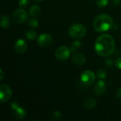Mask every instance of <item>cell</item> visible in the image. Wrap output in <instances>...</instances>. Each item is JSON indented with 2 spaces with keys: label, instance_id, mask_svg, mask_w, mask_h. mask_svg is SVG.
Returning a JSON list of instances; mask_svg holds the SVG:
<instances>
[{
  "label": "cell",
  "instance_id": "obj_1",
  "mask_svg": "<svg viewBox=\"0 0 121 121\" xmlns=\"http://www.w3.org/2000/svg\"><path fill=\"white\" fill-rule=\"evenodd\" d=\"M115 40L109 34H103L100 35L95 43V51L101 57H106L111 55L115 50Z\"/></svg>",
  "mask_w": 121,
  "mask_h": 121
},
{
  "label": "cell",
  "instance_id": "obj_2",
  "mask_svg": "<svg viewBox=\"0 0 121 121\" xmlns=\"http://www.w3.org/2000/svg\"><path fill=\"white\" fill-rule=\"evenodd\" d=\"M114 22L112 17L108 14L102 13L98 15L94 20L93 26L98 32H106L111 30L113 26Z\"/></svg>",
  "mask_w": 121,
  "mask_h": 121
},
{
  "label": "cell",
  "instance_id": "obj_3",
  "mask_svg": "<svg viewBox=\"0 0 121 121\" xmlns=\"http://www.w3.org/2000/svg\"><path fill=\"white\" fill-rule=\"evenodd\" d=\"M68 33L72 38L79 39L86 35V28L82 23H74L69 28Z\"/></svg>",
  "mask_w": 121,
  "mask_h": 121
},
{
  "label": "cell",
  "instance_id": "obj_4",
  "mask_svg": "<svg viewBox=\"0 0 121 121\" xmlns=\"http://www.w3.org/2000/svg\"><path fill=\"white\" fill-rule=\"evenodd\" d=\"M10 108H11V113H12L13 116L16 119L23 120L26 118V115H27L26 110L23 107H21L17 102L13 101L10 105Z\"/></svg>",
  "mask_w": 121,
  "mask_h": 121
},
{
  "label": "cell",
  "instance_id": "obj_5",
  "mask_svg": "<svg viewBox=\"0 0 121 121\" xmlns=\"http://www.w3.org/2000/svg\"><path fill=\"white\" fill-rule=\"evenodd\" d=\"M29 15L28 12L23 9H19L16 10L13 15H12V20L16 23H25L28 20Z\"/></svg>",
  "mask_w": 121,
  "mask_h": 121
},
{
  "label": "cell",
  "instance_id": "obj_6",
  "mask_svg": "<svg viewBox=\"0 0 121 121\" xmlns=\"http://www.w3.org/2000/svg\"><path fill=\"white\" fill-rule=\"evenodd\" d=\"M71 53L72 52L69 48H68L66 46H60L56 49L55 55V57L58 60L65 61V60H67L69 57Z\"/></svg>",
  "mask_w": 121,
  "mask_h": 121
},
{
  "label": "cell",
  "instance_id": "obj_7",
  "mask_svg": "<svg viewBox=\"0 0 121 121\" xmlns=\"http://www.w3.org/2000/svg\"><path fill=\"white\" fill-rule=\"evenodd\" d=\"M95 79H96L95 74L90 70H86V71L83 72L80 77L82 83L83 84H84L85 86L91 85L94 82Z\"/></svg>",
  "mask_w": 121,
  "mask_h": 121
},
{
  "label": "cell",
  "instance_id": "obj_8",
  "mask_svg": "<svg viewBox=\"0 0 121 121\" xmlns=\"http://www.w3.org/2000/svg\"><path fill=\"white\" fill-rule=\"evenodd\" d=\"M38 44L42 48H47L53 43V38L48 33H42L37 38Z\"/></svg>",
  "mask_w": 121,
  "mask_h": 121
},
{
  "label": "cell",
  "instance_id": "obj_9",
  "mask_svg": "<svg viewBox=\"0 0 121 121\" xmlns=\"http://www.w3.org/2000/svg\"><path fill=\"white\" fill-rule=\"evenodd\" d=\"M12 96L11 89L6 84L0 86V101L1 103L7 102Z\"/></svg>",
  "mask_w": 121,
  "mask_h": 121
},
{
  "label": "cell",
  "instance_id": "obj_10",
  "mask_svg": "<svg viewBox=\"0 0 121 121\" xmlns=\"http://www.w3.org/2000/svg\"><path fill=\"white\" fill-rule=\"evenodd\" d=\"M14 48L18 54H23L28 49V45L23 39H18L16 41Z\"/></svg>",
  "mask_w": 121,
  "mask_h": 121
},
{
  "label": "cell",
  "instance_id": "obj_11",
  "mask_svg": "<svg viewBox=\"0 0 121 121\" xmlns=\"http://www.w3.org/2000/svg\"><path fill=\"white\" fill-rule=\"evenodd\" d=\"M106 89H107L106 83L103 80H99L96 84L94 90V93L96 95L101 96V95H103L105 93V91H106Z\"/></svg>",
  "mask_w": 121,
  "mask_h": 121
},
{
  "label": "cell",
  "instance_id": "obj_12",
  "mask_svg": "<svg viewBox=\"0 0 121 121\" xmlns=\"http://www.w3.org/2000/svg\"><path fill=\"white\" fill-rule=\"evenodd\" d=\"M72 61L76 65H83L86 62V57L82 53H76L72 57Z\"/></svg>",
  "mask_w": 121,
  "mask_h": 121
},
{
  "label": "cell",
  "instance_id": "obj_13",
  "mask_svg": "<svg viewBox=\"0 0 121 121\" xmlns=\"http://www.w3.org/2000/svg\"><path fill=\"white\" fill-rule=\"evenodd\" d=\"M96 106V101L94 99L88 97L84 99L83 101V106L88 110H91L94 109Z\"/></svg>",
  "mask_w": 121,
  "mask_h": 121
},
{
  "label": "cell",
  "instance_id": "obj_14",
  "mask_svg": "<svg viewBox=\"0 0 121 121\" xmlns=\"http://www.w3.org/2000/svg\"><path fill=\"white\" fill-rule=\"evenodd\" d=\"M11 24V21L10 18L6 16V15H3L1 16V18H0V25L2 28H7L10 26Z\"/></svg>",
  "mask_w": 121,
  "mask_h": 121
},
{
  "label": "cell",
  "instance_id": "obj_15",
  "mask_svg": "<svg viewBox=\"0 0 121 121\" xmlns=\"http://www.w3.org/2000/svg\"><path fill=\"white\" fill-rule=\"evenodd\" d=\"M40 8L38 5H33L30 9H29V13L31 16L35 17L40 15Z\"/></svg>",
  "mask_w": 121,
  "mask_h": 121
},
{
  "label": "cell",
  "instance_id": "obj_16",
  "mask_svg": "<svg viewBox=\"0 0 121 121\" xmlns=\"http://www.w3.org/2000/svg\"><path fill=\"white\" fill-rule=\"evenodd\" d=\"M82 47V43L80 41H79V40H76V41H74L72 44V45L69 48V49H70L71 52H76L77 50H79V49H81Z\"/></svg>",
  "mask_w": 121,
  "mask_h": 121
},
{
  "label": "cell",
  "instance_id": "obj_17",
  "mask_svg": "<svg viewBox=\"0 0 121 121\" xmlns=\"http://www.w3.org/2000/svg\"><path fill=\"white\" fill-rule=\"evenodd\" d=\"M28 26H29L30 28H37V27L38 26L39 22H38V21L36 18H30V19L28 20Z\"/></svg>",
  "mask_w": 121,
  "mask_h": 121
},
{
  "label": "cell",
  "instance_id": "obj_18",
  "mask_svg": "<svg viewBox=\"0 0 121 121\" xmlns=\"http://www.w3.org/2000/svg\"><path fill=\"white\" fill-rule=\"evenodd\" d=\"M26 36L27 39H28L30 40H33L36 38L37 33L33 30H29L26 33Z\"/></svg>",
  "mask_w": 121,
  "mask_h": 121
},
{
  "label": "cell",
  "instance_id": "obj_19",
  "mask_svg": "<svg viewBox=\"0 0 121 121\" xmlns=\"http://www.w3.org/2000/svg\"><path fill=\"white\" fill-rule=\"evenodd\" d=\"M106 76H107V74H106V72L104 69H99L98 72H97V74H96V77L100 79H104L106 78Z\"/></svg>",
  "mask_w": 121,
  "mask_h": 121
},
{
  "label": "cell",
  "instance_id": "obj_20",
  "mask_svg": "<svg viewBox=\"0 0 121 121\" xmlns=\"http://www.w3.org/2000/svg\"><path fill=\"white\" fill-rule=\"evenodd\" d=\"M61 118H62V114H61V113H60V111H56L53 112V113H52V116H51L52 120H53V121H55L60 120Z\"/></svg>",
  "mask_w": 121,
  "mask_h": 121
},
{
  "label": "cell",
  "instance_id": "obj_21",
  "mask_svg": "<svg viewBox=\"0 0 121 121\" xmlns=\"http://www.w3.org/2000/svg\"><path fill=\"white\" fill-rule=\"evenodd\" d=\"M109 0H96V3L99 7H105L108 5Z\"/></svg>",
  "mask_w": 121,
  "mask_h": 121
},
{
  "label": "cell",
  "instance_id": "obj_22",
  "mask_svg": "<svg viewBox=\"0 0 121 121\" xmlns=\"http://www.w3.org/2000/svg\"><path fill=\"white\" fill-rule=\"evenodd\" d=\"M30 1L29 0H19L18 1V6L21 8H25L28 6Z\"/></svg>",
  "mask_w": 121,
  "mask_h": 121
},
{
  "label": "cell",
  "instance_id": "obj_23",
  "mask_svg": "<svg viewBox=\"0 0 121 121\" xmlns=\"http://www.w3.org/2000/svg\"><path fill=\"white\" fill-rule=\"evenodd\" d=\"M115 65H116V67L118 69H121V57L118 58V59L116 60V62H115Z\"/></svg>",
  "mask_w": 121,
  "mask_h": 121
},
{
  "label": "cell",
  "instance_id": "obj_24",
  "mask_svg": "<svg viewBox=\"0 0 121 121\" xmlns=\"http://www.w3.org/2000/svg\"><path fill=\"white\" fill-rule=\"evenodd\" d=\"M105 64L106 65V66L111 67V66L113 65V61H112L111 59H107V60L105 61Z\"/></svg>",
  "mask_w": 121,
  "mask_h": 121
},
{
  "label": "cell",
  "instance_id": "obj_25",
  "mask_svg": "<svg viewBox=\"0 0 121 121\" xmlns=\"http://www.w3.org/2000/svg\"><path fill=\"white\" fill-rule=\"evenodd\" d=\"M116 95H117V97H118L119 99H121V88H119V89L117 90Z\"/></svg>",
  "mask_w": 121,
  "mask_h": 121
},
{
  "label": "cell",
  "instance_id": "obj_26",
  "mask_svg": "<svg viewBox=\"0 0 121 121\" xmlns=\"http://www.w3.org/2000/svg\"><path fill=\"white\" fill-rule=\"evenodd\" d=\"M121 0H112L113 4H114V5H118L121 3Z\"/></svg>",
  "mask_w": 121,
  "mask_h": 121
},
{
  "label": "cell",
  "instance_id": "obj_27",
  "mask_svg": "<svg viewBox=\"0 0 121 121\" xmlns=\"http://www.w3.org/2000/svg\"><path fill=\"white\" fill-rule=\"evenodd\" d=\"M3 77H4V72L2 69H0V80H2Z\"/></svg>",
  "mask_w": 121,
  "mask_h": 121
},
{
  "label": "cell",
  "instance_id": "obj_28",
  "mask_svg": "<svg viewBox=\"0 0 121 121\" xmlns=\"http://www.w3.org/2000/svg\"><path fill=\"white\" fill-rule=\"evenodd\" d=\"M32 1H35V2H41V1H43V0H32Z\"/></svg>",
  "mask_w": 121,
  "mask_h": 121
}]
</instances>
